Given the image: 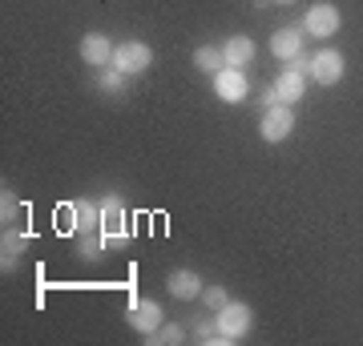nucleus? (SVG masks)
Masks as SVG:
<instances>
[{
    "label": "nucleus",
    "mask_w": 363,
    "mask_h": 346,
    "mask_svg": "<svg viewBox=\"0 0 363 346\" xmlns=\"http://www.w3.org/2000/svg\"><path fill=\"white\" fill-rule=\"evenodd\" d=\"M274 93H279V101L283 105H295L303 101V93H307V77H303V69H283L279 77H274Z\"/></svg>",
    "instance_id": "9"
},
{
    "label": "nucleus",
    "mask_w": 363,
    "mask_h": 346,
    "mask_svg": "<svg viewBox=\"0 0 363 346\" xmlns=\"http://www.w3.org/2000/svg\"><path fill=\"white\" fill-rule=\"evenodd\" d=\"M274 4H295V0H274Z\"/></svg>",
    "instance_id": "21"
},
{
    "label": "nucleus",
    "mask_w": 363,
    "mask_h": 346,
    "mask_svg": "<svg viewBox=\"0 0 363 346\" xmlns=\"http://www.w3.org/2000/svg\"><path fill=\"white\" fill-rule=\"evenodd\" d=\"M101 246H105V238H97V233H81V258H97L101 254Z\"/></svg>",
    "instance_id": "20"
},
{
    "label": "nucleus",
    "mask_w": 363,
    "mask_h": 346,
    "mask_svg": "<svg viewBox=\"0 0 363 346\" xmlns=\"http://www.w3.org/2000/svg\"><path fill=\"white\" fill-rule=\"evenodd\" d=\"M247 73L242 69H234V64H226L222 73H214V93H218L226 105H238V101H247Z\"/></svg>",
    "instance_id": "6"
},
{
    "label": "nucleus",
    "mask_w": 363,
    "mask_h": 346,
    "mask_svg": "<svg viewBox=\"0 0 363 346\" xmlns=\"http://www.w3.org/2000/svg\"><path fill=\"white\" fill-rule=\"evenodd\" d=\"M339 8L335 4H311L307 8V16H303V33L307 37H331V33H339Z\"/></svg>",
    "instance_id": "5"
},
{
    "label": "nucleus",
    "mask_w": 363,
    "mask_h": 346,
    "mask_svg": "<svg viewBox=\"0 0 363 346\" xmlns=\"http://www.w3.org/2000/svg\"><path fill=\"white\" fill-rule=\"evenodd\" d=\"M113 49L117 45H109L105 33H85V40H81V57H85V64H97V69H105V64L113 61Z\"/></svg>",
    "instance_id": "11"
},
{
    "label": "nucleus",
    "mask_w": 363,
    "mask_h": 346,
    "mask_svg": "<svg viewBox=\"0 0 363 346\" xmlns=\"http://www.w3.org/2000/svg\"><path fill=\"white\" fill-rule=\"evenodd\" d=\"M194 64L202 73H222V69H226V57H222V49H214V45H202V49L194 52Z\"/></svg>",
    "instance_id": "15"
},
{
    "label": "nucleus",
    "mask_w": 363,
    "mask_h": 346,
    "mask_svg": "<svg viewBox=\"0 0 363 346\" xmlns=\"http://www.w3.org/2000/svg\"><path fill=\"white\" fill-rule=\"evenodd\" d=\"M182 338H186V334H182L178 326H157V330L150 334V342H154V346H178Z\"/></svg>",
    "instance_id": "18"
},
{
    "label": "nucleus",
    "mask_w": 363,
    "mask_h": 346,
    "mask_svg": "<svg viewBox=\"0 0 363 346\" xmlns=\"http://www.w3.org/2000/svg\"><path fill=\"white\" fill-rule=\"evenodd\" d=\"M303 37H307V33H298V28H279V33L271 37V52L279 57V61L295 64L298 57H303Z\"/></svg>",
    "instance_id": "10"
},
{
    "label": "nucleus",
    "mask_w": 363,
    "mask_h": 346,
    "mask_svg": "<svg viewBox=\"0 0 363 346\" xmlns=\"http://www.w3.org/2000/svg\"><path fill=\"white\" fill-rule=\"evenodd\" d=\"M198 342H206V346H226V334L218 330V322H198Z\"/></svg>",
    "instance_id": "17"
},
{
    "label": "nucleus",
    "mask_w": 363,
    "mask_h": 346,
    "mask_svg": "<svg viewBox=\"0 0 363 346\" xmlns=\"http://www.w3.org/2000/svg\"><path fill=\"white\" fill-rule=\"evenodd\" d=\"M202 302H206L210 310H222L226 302H230V294H226L222 286H206V290H202Z\"/></svg>",
    "instance_id": "19"
},
{
    "label": "nucleus",
    "mask_w": 363,
    "mask_h": 346,
    "mask_svg": "<svg viewBox=\"0 0 363 346\" xmlns=\"http://www.w3.org/2000/svg\"><path fill=\"white\" fill-rule=\"evenodd\" d=\"M101 238L105 246H125L130 242V230H125V205H121V197L117 193H109L101 202Z\"/></svg>",
    "instance_id": "1"
},
{
    "label": "nucleus",
    "mask_w": 363,
    "mask_h": 346,
    "mask_svg": "<svg viewBox=\"0 0 363 346\" xmlns=\"http://www.w3.org/2000/svg\"><path fill=\"white\" fill-rule=\"evenodd\" d=\"M214 322H218V330L226 334V342H238V338H247L250 334L255 314H250L247 302H226L222 310H214Z\"/></svg>",
    "instance_id": "2"
},
{
    "label": "nucleus",
    "mask_w": 363,
    "mask_h": 346,
    "mask_svg": "<svg viewBox=\"0 0 363 346\" xmlns=\"http://www.w3.org/2000/svg\"><path fill=\"white\" fill-rule=\"evenodd\" d=\"M162 322H166L162 318V302H154V298H138V302L130 306V326L133 330H142L145 338H150Z\"/></svg>",
    "instance_id": "8"
},
{
    "label": "nucleus",
    "mask_w": 363,
    "mask_h": 346,
    "mask_svg": "<svg viewBox=\"0 0 363 346\" xmlns=\"http://www.w3.org/2000/svg\"><path fill=\"white\" fill-rule=\"evenodd\" d=\"M169 294L182 298V302H190V298L202 294V278H198L194 270H174L169 274Z\"/></svg>",
    "instance_id": "12"
},
{
    "label": "nucleus",
    "mask_w": 363,
    "mask_h": 346,
    "mask_svg": "<svg viewBox=\"0 0 363 346\" xmlns=\"http://www.w3.org/2000/svg\"><path fill=\"white\" fill-rule=\"evenodd\" d=\"M291 129H295V109L291 105H271V109H262V142H271V145H279V142H286L291 137Z\"/></svg>",
    "instance_id": "4"
},
{
    "label": "nucleus",
    "mask_w": 363,
    "mask_h": 346,
    "mask_svg": "<svg viewBox=\"0 0 363 346\" xmlns=\"http://www.w3.org/2000/svg\"><path fill=\"white\" fill-rule=\"evenodd\" d=\"M150 61H154V52H150V45L145 40H121L113 49V69H121L125 77H133V73H145L150 69Z\"/></svg>",
    "instance_id": "3"
},
{
    "label": "nucleus",
    "mask_w": 363,
    "mask_h": 346,
    "mask_svg": "<svg viewBox=\"0 0 363 346\" xmlns=\"http://www.w3.org/2000/svg\"><path fill=\"white\" fill-rule=\"evenodd\" d=\"M222 57H226V64L242 69V64L255 61V40H250V37H230L226 45H222Z\"/></svg>",
    "instance_id": "13"
},
{
    "label": "nucleus",
    "mask_w": 363,
    "mask_h": 346,
    "mask_svg": "<svg viewBox=\"0 0 363 346\" xmlns=\"http://www.w3.org/2000/svg\"><path fill=\"white\" fill-rule=\"evenodd\" d=\"M343 69H347V61L339 57L335 49H323V52H315L311 64H307V73H311L319 85H335V81H343Z\"/></svg>",
    "instance_id": "7"
},
{
    "label": "nucleus",
    "mask_w": 363,
    "mask_h": 346,
    "mask_svg": "<svg viewBox=\"0 0 363 346\" xmlns=\"http://www.w3.org/2000/svg\"><path fill=\"white\" fill-rule=\"evenodd\" d=\"M73 230H77V233L101 230V205H93V202H77V205H73Z\"/></svg>",
    "instance_id": "14"
},
{
    "label": "nucleus",
    "mask_w": 363,
    "mask_h": 346,
    "mask_svg": "<svg viewBox=\"0 0 363 346\" xmlns=\"http://www.w3.org/2000/svg\"><path fill=\"white\" fill-rule=\"evenodd\" d=\"M97 81H101L105 93H121V89H125V73H121V69H113V64H105Z\"/></svg>",
    "instance_id": "16"
}]
</instances>
